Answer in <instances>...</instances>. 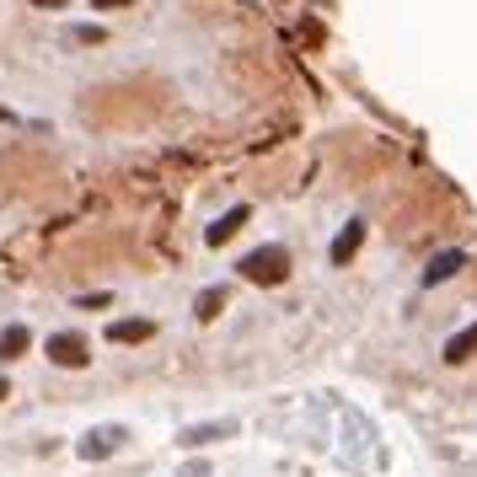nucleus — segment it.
Instances as JSON below:
<instances>
[{"instance_id": "7", "label": "nucleus", "mask_w": 477, "mask_h": 477, "mask_svg": "<svg viewBox=\"0 0 477 477\" xmlns=\"http://www.w3.org/2000/svg\"><path fill=\"white\" fill-rule=\"evenodd\" d=\"M247 220H252V209H247V204H231V209H226V215H220V220L204 231V242H209V247H226V242H231L242 226H247Z\"/></svg>"}, {"instance_id": "9", "label": "nucleus", "mask_w": 477, "mask_h": 477, "mask_svg": "<svg viewBox=\"0 0 477 477\" xmlns=\"http://www.w3.org/2000/svg\"><path fill=\"white\" fill-rule=\"evenodd\" d=\"M27 349H32V328H27V322L0 328V360H21Z\"/></svg>"}, {"instance_id": "10", "label": "nucleus", "mask_w": 477, "mask_h": 477, "mask_svg": "<svg viewBox=\"0 0 477 477\" xmlns=\"http://www.w3.org/2000/svg\"><path fill=\"white\" fill-rule=\"evenodd\" d=\"M473 349H477V322L446 338V365H467V360H473Z\"/></svg>"}, {"instance_id": "13", "label": "nucleus", "mask_w": 477, "mask_h": 477, "mask_svg": "<svg viewBox=\"0 0 477 477\" xmlns=\"http://www.w3.org/2000/svg\"><path fill=\"white\" fill-rule=\"evenodd\" d=\"M107 301H113V295H107V290H97V295H81L75 306H86V311H91V306H107Z\"/></svg>"}, {"instance_id": "15", "label": "nucleus", "mask_w": 477, "mask_h": 477, "mask_svg": "<svg viewBox=\"0 0 477 477\" xmlns=\"http://www.w3.org/2000/svg\"><path fill=\"white\" fill-rule=\"evenodd\" d=\"M5 397H11V381H5V376H0V403H5Z\"/></svg>"}, {"instance_id": "12", "label": "nucleus", "mask_w": 477, "mask_h": 477, "mask_svg": "<svg viewBox=\"0 0 477 477\" xmlns=\"http://www.w3.org/2000/svg\"><path fill=\"white\" fill-rule=\"evenodd\" d=\"M70 43H102V27H70Z\"/></svg>"}, {"instance_id": "6", "label": "nucleus", "mask_w": 477, "mask_h": 477, "mask_svg": "<svg viewBox=\"0 0 477 477\" xmlns=\"http://www.w3.org/2000/svg\"><path fill=\"white\" fill-rule=\"evenodd\" d=\"M360 242H365V220H349V226L333 236V247H328V263H333V268H349V258L360 252Z\"/></svg>"}, {"instance_id": "4", "label": "nucleus", "mask_w": 477, "mask_h": 477, "mask_svg": "<svg viewBox=\"0 0 477 477\" xmlns=\"http://www.w3.org/2000/svg\"><path fill=\"white\" fill-rule=\"evenodd\" d=\"M231 435H236V419H215V424H188V430H177V446H183V451H204V446L231 440Z\"/></svg>"}, {"instance_id": "5", "label": "nucleus", "mask_w": 477, "mask_h": 477, "mask_svg": "<svg viewBox=\"0 0 477 477\" xmlns=\"http://www.w3.org/2000/svg\"><path fill=\"white\" fill-rule=\"evenodd\" d=\"M462 268H467V252H462V247H446V252H435V258L424 263V274H419V279H424V285L435 290V285H446V279H456Z\"/></svg>"}, {"instance_id": "2", "label": "nucleus", "mask_w": 477, "mask_h": 477, "mask_svg": "<svg viewBox=\"0 0 477 477\" xmlns=\"http://www.w3.org/2000/svg\"><path fill=\"white\" fill-rule=\"evenodd\" d=\"M124 440H129L124 424H97V430H86V435L75 440V456H81V462H107L113 451H124Z\"/></svg>"}, {"instance_id": "1", "label": "nucleus", "mask_w": 477, "mask_h": 477, "mask_svg": "<svg viewBox=\"0 0 477 477\" xmlns=\"http://www.w3.org/2000/svg\"><path fill=\"white\" fill-rule=\"evenodd\" d=\"M236 268H242V279H252V285H285V279H290V252H285L279 242H268V247L247 252Z\"/></svg>"}, {"instance_id": "8", "label": "nucleus", "mask_w": 477, "mask_h": 477, "mask_svg": "<svg viewBox=\"0 0 477 477\" xmlns=\"http://www.w3.org/2000/svg\"><path fill=\"white\" fill-rule=\"evenodd\" d=\"M156 338V322L150 317H124V322H107V344H145Z\"/></svg>"}, {"instance_id": "3", "label": "nucleus", "mask_w": 477, "mask_h": 477, "mask_svg": "<svg viewBox=\"0 0 477 477\" xmlns=\"http://www.w3.org/2000/svg\"><path fill=\"white\" fill-rule=\"evenodd\" d=\"M43 354H48L54 365H64V371H86V365H91V349H86L81 333H48Z\"/></svg>"}, {"instance_id": "16", "label": "nucleus", "mask_w": 477, "mask_h": 477, "mask_svg": "<svg viewBox=\"0 0 477 477\" xmlns=\"http://www.w3.org/2000/svg\"><path fill=\"white\" fill-rule=\"evenodd\" d=\"M32 5H48V11H59V5H64V0H32Z\"/></svg>"}, {"instance_id": "11", "label": "nucleus", "mask_w": 477, "mask_h": 477, "mask_svg": "<svg viewBox=\"0 0 477 477\" xmlns=\"http://www.w3.org/2000/svg\"><path fill=\"white\" fill-rule=\"evenodd\" d=\"M226 311V285H209V290H199V301H193V317L199 322H215Z\"/></svg>"}, {"instance_id": "14", "label": "nucleus", "mask_w": 477, "mask_h": 477, "mask_svg": "<svg viewBox=\"0 0 477 477\" xmlns=\"http://www.w3.org/2000/svg\"><path fill=\"white\" fill-rule=\"evenodd\" d=\"M97 11H113V5H134V0H91Z\"/></svg>"}]
</instances>
